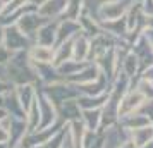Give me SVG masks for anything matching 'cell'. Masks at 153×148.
<instances>
[{
  "label": "cell",
  "instance_id": "obj_1",
  "mask_svg": "<svg viewBox=\"0 0 153 148\" xmlns=\"http://www.w3.org/2000/svg\"><path fill=\"white\" fill-rule=\"evenodd\" d=\"M29 59L36 60V62H40V64H50L53 60V50L50 48V47H43V45L38 47L36 45L29 52Z\"/></svg>",
  "mask_w": 153,
  "mask_h": 148
},
{
  "label": "cell",
  "instance_id": "obj_2",
  "mask_svg": "<svg viewBox=\"0 0 153 148\" xmlns=\"http://www.w3.org/2000/svg\"><path fill=\"white\" fill-rule=\"evenodd\" d=\"M143 100H145L143 93H139V91L129 93V95L122 100V105H119V114H129V112H132V107H134V109H138V107L143 103Z\"/></svg>",
  "mask_w": 153,
  "mask_h": 148
},
{
  "label": "cell",
  "instance_id": "obj_3",
  "mask_svg": "<svg viewBox=\"0 0 153 148\" xmlns=\"http://www.w3.org/2000/svg\"><path fill=\"white\" fill-rule=\"evenodd\" d=\"M153 138V127H139L134 131L132 134V145H136V147H145L148 141Z\"/></svg>",
  "mask_w": 153,
  "mask_h": 148
}]
</instances>
